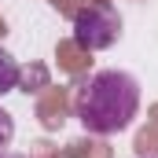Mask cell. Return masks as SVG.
I'll use <instances>...</instances> for the list:
<instances>
[{
    "label": "cell",
    "instance_id": "cell-5",
    "mask_svg": "<svg viewBox=\"0 0 158 158\" xmlns=\"http://www.w3.org/2000/svg\"><path fill=\"white\" fill-rule=\"evenodd\" d=\"M0 158H26V155H0Z\"/></svg>",
    "mask_w": 158,
    "mask_h": 158
},
{
    "label": "cell",
    "instance_id": "cell-3",
    "mask_svg": "<svg viewBox=\"0 0 158 158\" xmlns=\"http://www.w3.org/2000/svg\"><path fill=\"white\" fill-rule=\"evenodd\" d=\"M15 85H19V63L0 48V96H4V92H11Z\"/></svg>",
    "mask_w": 158,
    "mask_h": 158
},
{
    "label": "cell",
    "instance_id": "cell-1",
    "mask_svg": "<svg viewBox=\"0 0 158 158\" xmlns=\"http://www.w3.org/2000/svg\"><path fill=\"white\" fill-rule=\"evenodd\" d=\"M140 110V85L125 70H99L77 92V121L92 136L125 132Z\"/></svg>",
    "mask_w": 158,
    "mask_h": 158
},
{
    "label": "cell",
    "instance_id": "cell-4",
    "mask_svg": "<svg viewBox=\"0 0 158 158\" xmlns=\"http://www.w3.org/2000/svg\"><path fill=\"white\" fill-rule=\"evenodd\" d=\"M11 136H15V121L7 110H0V147H7L11 143Z\"/></svg>",
    "mask_w": 158,
    "mask_h": 158
},
{
    "label": "cell",
    "instance_id": "cell-2",
    "mask_svg": "<svg viewBox=\"0 0 158 158\" xmlns=\"http://www.w3.org/2000/svg\"><path fill=\"white\" fill-rule=\"evenodd\" d=\"M118 33H121V19H118V11L107 7V4H88V7H81L74 15V40L85 52L110 48L118 40Z\"/></svg>",
    "mask_w": 158,
    "mask_h": 158
}]
</instances>
